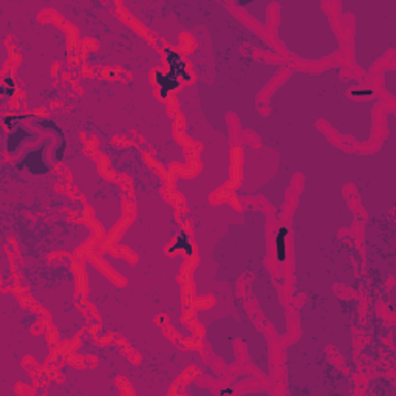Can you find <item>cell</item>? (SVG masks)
<instances>
[{
	"instance_id": "1",
	"label": "cell",
	"mask_w": 396,
	"mask_h": 396,
	"mask_svg": "<svg viewBox=\"0 0 396 396\" xmlns=\"http://www.w3.org/2000/svg\"><path fill=\"white\" fill-rule=\"evenodd\" d=\"M47 143L42 144L39 149H34L31 152H28L27 155L22 158V161L17 163V170H23L27 168L30 170V173L33 175H44L50 172V166L44 161V153L47 149Z\"/></svg>"
},
{
	"instance_id": "2",
	"label": "cell",
	"mask_w": 396,
	"mask_h": 396,
	"mask_svg": "<svg viewBox=\"0 0 396 396\" xmlns=\"http://www.w3.org/2000/svg\"><path fill=\"white\" fill-rule=\"evenodd\" d=\"M164 55H166V60H168L170 73H173L175 76H178V78L186 82H192V74L186 70V62L181 59V56L178 55L176 51H173L172 48H164Z\"/></svg>"
},
{
	"instance_id": "3",
	"label": "cell",
	"mask_w": 396,
	"mask_h": 396,
	"mask_svg": "<svg viewBox=\"0 0 396 396\" xmlns=\"http://www.w3.org/2000/svg\"><path fill=\"white\" fill-rule=\"evenodd\" d=\"M153 79H155V84L160 87V93H161L163 99H166L170 92L176 90V88L180 87V78L170 71H168V73L155 71L153 73Z\"/></svg>"
},
{
	"instance_id": "4",
	"label": "cell",
	"mask_w": 396,
	"mask_h": 396,
	"mask_svg": "<svg viewBox=\"0 0 396 396\" xmlns=\"http://www.w3.org/2000/svg\"><path fill=\"white\" fill-rule=\"evenodd\" d=\"M30 139H34V135L27 132L25 129H22L20 125L16 127L14 132H11L8 135V139H6V149L9 153H16L17 149L20 147V144L23 141H30Z\"/></svg>"
},
{
	"instance_id": "5",
	"label": "cell",
	"mask_w": 396,
	"mask_h": 396,
	"mask_svg": "<svg viewBox=\"0 0 396 396\" xmlns=\"http://www.w3.org/2000/svg\"><path fill=\"white\" fill-rule=\"evenodd\" d=\"M286 235H288V229L280 227L279 232H277V237H276V251H277V260L279 262L286 260Z\"/></svg>"
},
{
	"instance_id": "6",
	"label": "cell",
	"mask_w": 396,
	"mask_h": 396,
	"mask_svg": "<svg viewBox=\"0 0 396 396\" xmlns=\"http://www.w3.org/2000/svg\"><path fill=\"white\" fill-rule=\"evenodd\" d=\"M184 251L187 255H192L194 254V248H192V245H190V241H189V238H187V235L184 234V232H181V234H178V237H176V241L173 243V246L169 249L170 252H175V251Z\"/></svg>"
},
{
	"instance_id": "7",
	"label": "cell",
	"mask_w": 396,
	"mask_h": 396,
	"mask_svg": "<svg viewBox=\"0 0 396 396\" xmlns=\"http://www.w3.org/2000/svg\"><path fill=\"white\" fill-rule=\"evenodd\" d=\"M39 125L42 127V129H50V130H53L59 135L60 139H65V136H63V130L60 129V127L55 122V121H51V119H44L39 122Z\"/></svg>"
},
{
	"instance_id": "8",
	"label": "cell",
	"mask_w": 396,
	"mask_h": 396,
	"mask_svg": "<svg viewBox=\"0 0 396 396\" xmlns=\"http://www.w3.org/2000/svg\"><path fill=\"white\" fill-rule=\"evenodd\" d=\"M22 119H23V116H5L3 122H5V125L8 127V129H12V127L17 125V122L22 121Z\"/></svg>"
},
{
	"instance_id": "9",
	"label": "cell",
	"mask_w": 396,
	"mask_h": 396,
	"mask_svg": "<svg viewBox=\"0 0 396 396\" xmlns=\"http://www.w3.org/2000/svg\"><path fill=\"white\" fill-rule=\"evenodd\" d=\"M2 85H5V87H8V88H16V84H14V81H12L11 76H5V78H3V84H2Z\"/></svg>"
},
{
	"instance_id": "10",
	"label": "cell",
	"mask_w": 396,
	"mask_h": 396,
	"mask_svg": "<svg viewBox=\"0 0 396 396\" xmlns=\"http://www.w3.org/2000/svg\"><path fill=\"white\" fill-rule=\"evenodd\" d=\"M353 96H370V95H373L372 90H354L351 92Z\"/></svg>"
},
{
	"instance_id": "11",
	"label": "cell",
	"mask_w": 396,
	"mask_h": 396,
	"mask_svg": "<svg viewBox=\"0 0 396 396\" xmlns=\"http://www.w3.org/2000/svg\"><path fill=\"white\" fill-rule=\"evenodd\" d=\"M232 393V389H225L222 390V395H231Z\"/></svg>"
}]
</instances>
